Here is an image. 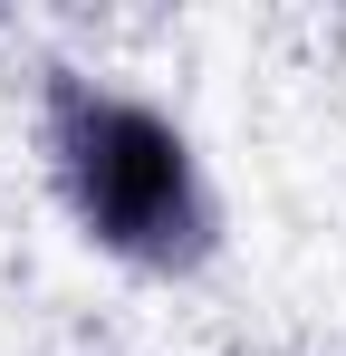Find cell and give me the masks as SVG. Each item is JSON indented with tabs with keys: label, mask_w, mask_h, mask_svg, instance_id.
Here are the masks:
<instances>
[{
	"label": "cell",
	"mask_w": 346,
	"mask_h": 356,
	"mask_svg": "<svg viewBox=\"0 0 346 356\" xmlns=\"http://www.w3.org/2000/svg\"><path fill=\"white\" fill-rule=\"evenodd\" d=\"M39 145H49V183L87 250H106L145 280H183L212 260L222 241V202H212V164L192 145V125L164 116L154 97L106 87L49 67L39 87Z\"/></svg>",
	"instance_id": "obj_1"
}]
</instances>
